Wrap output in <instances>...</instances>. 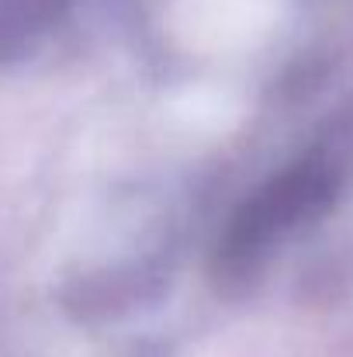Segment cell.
<instances>
[{"label": "cell", "instance_id": "obj_1", "mask_svg": "<svg viewBox=\"0 0 353 357\" xmlns=\"http://www.w3.org/2000/svg\"><path fill=\"white\" fill-rule=\"evenodd\" d=\"M66 0H0V66L31 52L63 17Z\"/></svg>", "mask_w": 353, "mask_h": 357}]
</instances>
